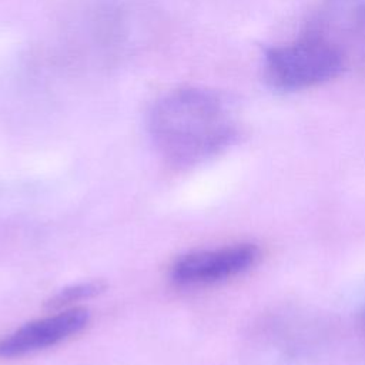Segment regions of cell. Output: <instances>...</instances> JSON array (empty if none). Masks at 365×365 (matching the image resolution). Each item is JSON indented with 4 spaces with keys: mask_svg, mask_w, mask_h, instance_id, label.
<instances>
[{
    "mask_svg": "<svg viewBox=\"0 0 365 365\" xmlns=\"http://www.w3.org/2000/svg\"><path fill=\"white\" fill-rule=\"evenodd\" d=\"M147 127L158 153L178 167L210 158L235 137L232 114L222 96L197 87L158 98L148 113Z\"/></svg>",
    "mask_w": 365,
    "mask_h": 365,
    "instance_id": "1",
    "label": "cell"
},
{
    "mask_svg": "<svg viewBox=\"0 0 365 365\" xmlns=\"http://www.w3.org/2000/svg\"><path fill=\"white\" fill-rule=\"evenodd\" d=\"M345 53L339 43L314 30L297 41L265 51L267 81L282 91L309 88L335 78L344 68Z\"/></svg>",
    "mask_w": 365,
    "mask_h": 365,
    "instance_id": "2",
    "label": "cell"
},
{
    "mask_svg": "<svg viewBox=\"0 0 365 365\" xmlns=\"http://www.w3.org/2000/svg\"><path fill=\"white\" fill-rule=\"evenodd\" d=\"M258 250L251 244H235L181 255L171 267V278L182 285L212 284L235 277L255 264Z\"/></svg>",
    "mask_w": 365,
    "mask_h": 365,
    "instance_id": "3",
    "label": "cell"
},
{
    "mask_svg": "<svg viewBox=\"0 0 365 365\" xmlns=\"http://www.w3.org/2000/svg\"><path fill=\"white\" fill-rule=\"evenodd\" d=\"M90 321L84 308H70L31 321L0 339V358H19L53 346L81 332Z\"/></svg>",
    "mask_w": 365,
    "mask_h": 365,
    "instance_id": "4",
    "label": "cell"
},
{
    "mask_svg": "<svg viewBox=\"0 0 365 365\" xmlns=\"http://www.w3.org/2000/svg\"><path fill=\"white\" fill-rule=\"evenodd\" d=\"M322 11V21L317 30L331 29V34L325 36L332 40L335 33L365 31V0H324Z\"/></svg>",
    "mask_w": 365,
    "mask_h": 365,
    "instance_id": "5",
    "label": "cell"
},
{
    "mask_svg": "<svg viewBox=\"0 0 365 365\" xmlns=\"http://www.w3.org/2000/svg\"><path fill=\"white\" fill-rule=\"evenodd\" d=\"M104 289V284L100 281H88V282H80L76 285H70L58 291L50 301V307H63L71 302H77L86 298H91L97 294H100Z\"/></svg>",
    "mask_w": 365,
    "mask_h": 365,
    "instance_id": "6",
    "label": "cell"
},
{
    "mask_svg": "<svg viewBox=\"0 0 365 365\" xmlns=\"http://www.w3.org/2000/svg\"><path fill=\"white\" fill-rule=\"evenodd\" d=\"M359 327H361L362 335L365 336V309H364V311H362V314H361V318H359Z\"/></svg>",
    "mask_w": 365,
    "mask_h": 365,
    "instance_id": "7",
    "label": "cell"
}]
</instances>
